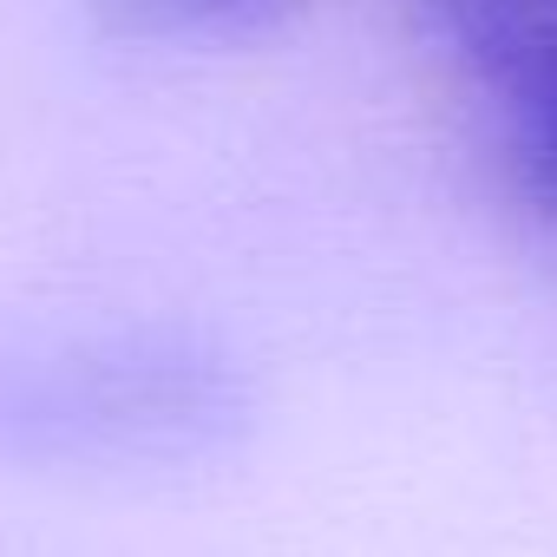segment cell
Returning a JSON list of instances; mask_svg holds the SVG:
<instances>
[{
    "instance_id": "obj_3",
    "label": "cell",
    "mask_w": 557,
    "mask_h": 557,
    "mask_svg": "<svg viewBox=\"0 0 557 557\" xmlns=\"http://www.w3.org/2000/svg\"><path fill=\"white\" fill-rule=\"evenodd\" d=\"M433 14L453 34L479 27H524V21H557V0H433Z\"/></svg>"
},
{
    "instance_id": "obj_1",
    "label": "cell",
    "mask_w": 557,
    "mask_h": 557,
    "mask_svg": "<svg viewBox=\"0 0 557 557\" xmlns=\"http://www.w3.org/2000/svg\"><path fill=\"white\" fill-rule=\"evenodd\" d=\"M236 413L243 387L223 355L184 335H112L27 368L0 426L34 453L158 459L216 446Z\"/></svg>"
},
{
    "instance_id": "obj_4",
    "label": "cell",
    "mask_w": 557,
    "mask_h": 557,
    "mask_svg": "<svg viewBox=\"0 0 557 557\" xmlns=\"http://www.w3.org/2000/svg\"><path fill=\"white\" fill-rule=\"evenodd\" d=\"M138 27H197V21H230L249 8H269V0H106Z\"/></svg>"
},
{
    "instance_id": "obj_2",
    "label": "cell",
    "mask_w": 557,
    "mask_h": 557,
    "mask_svg": "<svg viewBox=\"0 0 557 557\" xmlns=\"http://www.w3.org/2000/svg\"><path fill=\"white\" fill-rule=\"evenodd\" d=\"M459 47H466L472 73L511 112L524 197L537 203L544 223H557V21L479 27V34H459Z\"/></svg>"
}]
</instances>
